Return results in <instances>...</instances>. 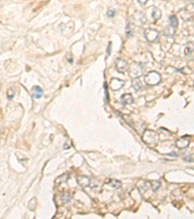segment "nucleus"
I'll return each instance as SVG.
<instances>
[{
    "instance_id": "obj_2",
    "label": "nucleus",
    "mask_w": 194,
    "mask_h": 219,
    "mask_svg": "<svg viewBox=\"0 0 194 219\" xmlns=\"http://www.w3.org/2000/svg\"><path fill=\"white\" fill-rule=\"evenodd\" d=\"M145 82L149 86L158 85L161 82V75L156 71H150L145 76Z\"/></svg>"
},
{
    "instance_id": "obj_3",
    "label": "nucleus",
    "mask_w": 194,
    "mask_h": 219,
    "mask_svg": "<svg viewBox=\"0 0 194 219\" xmlns=\"http://www.w3.org/2000/svg\"><path fill=\"white\" fill-rule=\"evenodd\" d=\"M128 71L131 77L138 78L143 73V64L140 62H133L128 66Z\"/></svg>"
},
{
    "instance_id": "obj_16",
    "label": "nucleus",
    "mask_w": 194,
    "mask_h": 219,
    "mask_svg": "<svg viewBox=\"0 0 194 219\" xmlns=\"http://www.w3.org/2000/svg\"><path fill=\"white\" fill-rule=\"evenodd\" d=\"M68 177H69V174H68V173H63L62 175H60L59 177H57V178H56L55 184H56V185H60V184H62V183L67 182Z\"/></svg>"
},
{
    "instance_id": "obj_6",
    "label": "nucleus",
    "mask_w": 194,
    "mask_h": 219,
    "mask_svg": "<svg viewBox=\"0 0 194 219\" xmlns=\"http://www.w3.org/2000/svg\"><path fill=\"white\" fill-rule=\"evenodd\" d=\"M115 67L118 72H124L125 70L128 69V64L123 59H117L115 60Z\"/></svg>"
},
{
    "instance_id": "obj_13",
    "label": "nucleus",
    "mask_w": 194,
    "mask_h": 219,
    "mask_svg": "<svg viewBox=\"0 0 194 219\" xmlns=\"http://www.w3.org/2000/svg\"><path fill=\"white\" fill-rule=\"evenodd\" d=\"M160 18H161V11L158 8H155V7H153L152 12V19L154 21H158Z\"/></svg>"
},
{
    "instance_id": "obj_22",
    "label": "nucleus",
    "mask_w": 194,
    "mask_h": 219,
    "mask_svg": "<svg viewBox=\"0 0 194 219\" xmlns=\"http://www.w3.org/2000/svg\"><path fill=\"white\" fill-rule=\"evenodd\" d=\"M131 24L130 23H127V26H126V34L127 36H131L132 35V30H131Z\"/></svg>"
},
{
    "instance_id": "obj_12",
    "label": "nucleus",
    "mask_w": 194,
    "mask_h": 219,
    "mask_svg": "<svg viewBox=\"0 0 194 219\" xmlns=\"http://www.w3.org/2000/svg\"><path fill=\"white\" fill-rule=\"evenodd\" d=\"M132 87H133V89H134L136 92L141 91L142 88H143V84H142V82L140 81L139 78H133V80H132Z\"/></svg>"
},
{
    "instance_id": "obj_24",
    "label": "nucleus",
    "mask_w": 194,
    "mask_h": 219,
    "mask_svg": "<svg viewBox=\"0 0 194 219\" xmlns=\"http://www.w3.org/2000/svg\"><path fill=\"white\" fill-rule=\"evenodd\" d=\"M70 141L69 140H67V143L65 142V143H64V146H63V148L64 149H70Z\"/></svg>"
},
{
    "instance_id": "obj_20",
    "label": "nucleus",
    "mask_w": 194,
    "mask_h": 219,
    "mask_svg": "<svg viewBox=\"0 0 194 219\" xmlns=\"http://www.w3.org/2000/svg\"><path fill=\"white\" fill-rule=\"evenodd\" d=\"M14 96H15V91H14V89H9L8 92H7V98H8V99L11 100L14 98Z\"/></svg>"
},
{
    "instance_id": "obj_8",
    "label": "nucleus",
    "mask_w": 194,
    "mask_h": 219,
    "mask_svg": "<svg viewBox=\"0 0 194 219\" xmlns=\"http://www.w3.org/2000/svg\"><path fill=\"white\" fill-rule=\"evenodd\" d=\"M77 182L82 188H87L90 185V178L87 175H80L77 178Z\"/></svg>"
},
{
    "instance_id": "obj_25",
    "label": "nucleus",
    "mask_w": 194,
    "mask_h": 219,
    "mask_svg": "<svg viewBox=\"0 0 194 219\" xmlns=\"http://www.w3.org/2000/svg\"><path fill=\"white\" fill-rule=\"evenodd\" d=\"M111 43H109V45H108V48H107V56H110L111 55Z\"/></svg>"
},
{
    "instance_id": "obj_14",
    "label": "nucleus",
    "mask_w": 194,
    "mask_h": 219,
    "mask_svg": "<svg viewBox=\"0 0 194 219\" xmlns=\"http://www.w3.org/2000/svg\"><path fill=\"white\" fill-rule=\"evenodd\" d=\"M175 29L176 28H174V27H172V26H169L167 28H165L164 29V31H163V34H164V36H166V37H173L174 35H175Z\"/></svg>"
},
{
    "instance_id": "obj_7",
    "label": "nucleus",
    "mask_w": 194,
    "mask_h": 219,
    "mask_svg": "<svg viewBox=\"0 0 194 219\" xmlns=\"http://www.w3.org/2000/svg\"><path fill=\"white\" fill-rule=\"evenodd\" d=\"M189 142L190 140H189L188 136H184V137L179 138L178 140L175 142V145L179 149H185L189 145Z\"/></svg>"
},
{
    "instance_id": "obj_18",
    "label": "nucleus",
    "mask_w": 194,
    "mask_h": 219,
    "mask_svg": "<svg viewBox=\"0 0 194 219\" xmlns=\"http://www.w3.org/2000/svg\"><path fill=\"white\" fill-rule=\"evenodd\" d=\"M134 19H135V21H139V23H141V24L145 23V21H146L145 15H144V14L141 13V12H136V14L134 15Z\"/></svg>"
},
{
    "instance_id": "obj_4",
    "label": "nucleus",
    "mask_w": 194,
    "mask_h": 219,
    "mask_svg": "<svg viewBox=\"0 0 194 219\" xmlns=\"http://www.w3.org/2000/svg\"><path fill=\"white\" fill-rule=\"evenodd\" d=\"M144 34H145V38L147 39V41L150 43L156 42L159 38V32L155 29H152V28L146 29L145 32H144Z\"/></svg>"
},
{
    "instance_id": "obj_15",
    "label": "nucleus",
    "mask_w": 194,
    "mask_h": 219,
    "mask_svg": "<svg viewBox=\"0 0 194 219\" xmlns=\"http://www.w3.org/2000/svg\"><path fill=\"white\" fill-rule=\"evenodd\" d=\"M148 183H149V185H150V189H152L153 192L157 191V190H158V189L160 188V186H161V183H160L159 181H157V180L148 181Z\"/></svg>"
},
{
    "instance_id": "obj_9",
    "label": "nucleus",
    "mask_w": 194,
    "mask_h": 219,
    "mask_svg": "<svg viewBox=\"0 0 194 219\" xmlns=\"http://www.w3.org/2000/svg\"><path fill=\"white\" fill-rule=\"evenodd\" d=\"M134 101V98H133L132 95L130 94H123L120 96V103L123 105H127V104H131Z\"/></svg>"
},
{
    "instance_id": "obj_1",
    "label": "nucleus",
    "mask_w": 194,
    "mask_h": 219,
    "mask_svg": "<svg viewBox=\"0 0 194 219\" xmlns=\"http://www.w3.org/2000/svg\"><path fill=\"white\" fill-rule=\"evenodd\" d=\"M143 141L149 146H154L158 141V134L153 131L147 130L143 134Z\"/></svg>"
},
{
    "instance_id": "obj_17",
    "label": "nucleus",
    "mask_w": 194,
    "mask_h": 219,
    "mask_svg": "<svg viewBox=\"0 0 194 219\" xmlns=\"http://www.w3.org/2000/svg\"><path fill=\"white\" fill-rule=\"evenodd\" d=\"M168 23H169V26H172V27H174V28H177V27H178L179 21H178V19H177V17H176V16H171V17H169Z\"/></svg>"
},
{
    "instance_id": "obj_23",
    "label": "nucleus",
    "mask_w": 194,
    "mask_h": 219,
    "mask_svg": "<svg viewBox=\"0 0 194 219\" xmlns=\"http://www.w3.org/2000/svg\"><path fill=\"white\" fill-rule=\"evenodd\" d=\"M148 1H149V0H138V3L140 5L144 6V5H146L147 3H148Z\"/></svg>"
},
{
    "instance_id": "obj_21",
    "label": "nucleus",
    "mask_w": 194,
    "mask_h": 219,
    "mask_svg": "<svg viewBox=\"0 0 194 219\" xmlns=\"http://www.w3.org/2000/svg\"><path fill=\"white\" fill-rule=\"evenodd\" d=\"M107 16L110 17V18H113L116 16V11H115V9L113 8H109L107 10Z\"/></svg>"
},
{
    "instance_id": "obj_19",
    "label": "nucleus",
    "mask_w": 194,
    "mask_h": 219,
    "mask_svg": "<svg viewBox=\"0 0 194 219\" xmlns=\"http://www.w3.org/2000/svg\"><path fill=\"white\" fill-rule=\"evenodd\" d=\"M61 200H62V203L66 204L71 200V195H70V194H68V193H64L63 195L61 196Z\"/></svg>"
},
{
    "instance_id": "obj_5",
    "label": "nucleus",
    "mask_w": 194,
    "mask_h": 219,
    "mask_svg": "<svg viewBox=\"0 0 194 219\" xmlns=\"http://www.w3.org/2000/svg\"><path fill=\"white\" fill-rule=\"evenodd\" d=\"M125 82L123 80H120L118 78H112L110 81V88L113 90V91H118L120 89H121L124 86Z\"/></svg>"
},
{
    "instance_id": "obj_10",
    "label": "nucleus",
    "mask_w": 194,
    "mask_h": 219,
    "mask_svg": "<svg viewBox=\"0 0 194 219\" xmlns=\"http://www.w3.org/2000/svg\"><path fill=\"white\" fill-rule=\"evenodd\" d=\"M31 93H32V96H33L34 98L36 99L41 98L43 96V89L39 87V86H35V87L32 88Z\"/></svg>"
},
{
    "instance_id": "obj_26",
    "label": "nucleus",
    "mask_w": 194,
    "mask_h": 219,
    "mask_svg": "<svg viewBox=\"0 0 194 219\" xmlns=\"http://www.w3.org/2000/svg\"><path fill=\"white\" fill-rule=\"evenodd\" d=\"M104 89H105V94H106V100L107 102H109V98H108V92H107V85L105 84V86H104Z\"/></svg>"
},
{
    "instance_id": "obj_11",
    "label": "nucleus",
    "mask_w": 194,
    "mask_h": 219,
    "mask_svg": "<svg viewBox=\"0 0 194 219\" xmlns=\"http://www.w3.org/2000/svg\"><path fill=\"white\" fill-rule=\"evenodd\" d=\"M106 184L114 189H118L121 186V182L117 179H109L108 181H106Z\"/></svg>"
}]
</instances>
